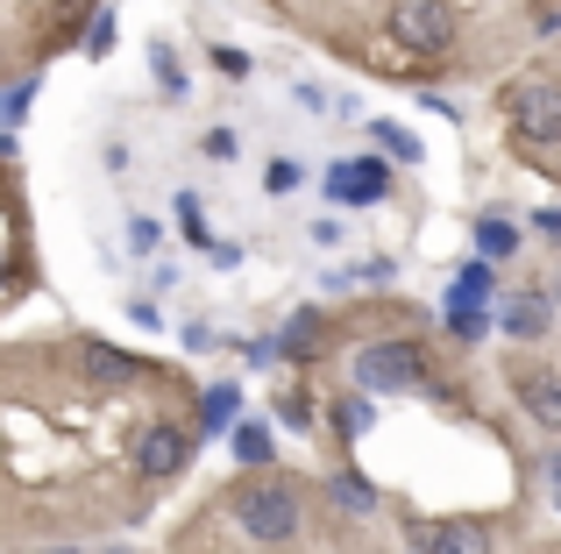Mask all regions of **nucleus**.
<instances>
[{"label": "nucleus", "mask_w": 561, "mask_h": 554, "mask_svg": "<svg viewBox=\"0 0 561 554\" xmlns=\"http://www.w3.org/2000/svg\"><path fill=\"white\" fill-rule=\"evenodd\" d=\"M426 554H491V533H483L477 519H462V527H440L434 541H426Z\"/></svg>", "instance_id": "obj_8"}, {"label": "nucleus", "mask_w": 561, "mask_h": 554, "mask_svg": "<svg viewBox=\"0 0 561 554\" xmlns=\"http://www.w3.org/2000/svg\"><path fill=\"white\" fill-rule=\"evenodd\" d=\"M234 455L263 470V462H271V434H263V427H242V434H234Z\"/></svg>", "instance_id": "obj_13"}, {"label": "nucleus", "mask_w": 561, "mask_h": 554, "mask_svg": "<svg viewBox=\"0 0 561 554\" xmlns=\"http://www.w3.org/2000/svg\"><path fill=\"white\" fill-rule=\"evenodd\" d=\"M554 299H561V277H554Z\"/></svg>", "instance_id": "obj_23"}, {"label": "nucleus", "mask_w": 561, "mask_h": 554, "mask_svg": "<svg viewBox=\"0 0 561 554\" xmlns=\"http://www.w3.org/2000/svg\"><path fill=\"white\" fill-rule=\"evenodd\" d=\"M356 377L370 391H405V384H420V377H426V356L412 342H377V348H363V356H356Z\"/></svg>", "instance_id": "obj_3"}, {"label": "nucleus", "mask_w": 561, "mask_h": 554, "mask_svg": "<svg viewBox=\"0 0 561 554\" xmlns=\"http://www.w3.org/2000/svg\"><path fill=\"white\" fill-rule=\"evenodd\" d=\"M299 185V164H271V193H291Z\"/></svg>", "instance_id": "obj_20"}, {"label": "nucleus", "mask_w": 561, "mask_h": 554, "mask_svg": "<svg viewBox=\"0 0 561 554\" xmlns=\"http://www.w3.org/2000/svg\"><path fill=\"white\" fill-rule=\"evenodd\" d=\"M228 405H234V391H228V384L206 391V427H220V419H228Z\"/></svg>", "instance_id": "obj_18"}, {"label": "nucleus", "mask_w": 561, "mask_h": 554, "mask_svg": "<svg viewBox=\"0 0 561 554\" xmlns=\"http://www.w3.org/2000/svg\"><path fill=\"white\" fill-rule=\"evenodd\" d=\"M505 327L519 334V342H534V334H548V305H540V299H512L505 305Z\"/></svg>", "instance_id": "obj_10"}, {"label": "nucleus", "mask_w": 561, "mask_h": 554, "mask_svg": "<svg viewBox=\"0 0 561 554\" xmlns=\"http://www.w3.org/2000/svg\"><path fill=\"white\" fill-rule=\"evenodd\" d=\"M448 320L455 334H483V305H448Z\"/></svg>", "instance_id": "obj_17"}, {"label": "nucleus", "mask_w": 561, "mask_h": 554, "mask_svg": "<svg viewBox=\"0 0 561 554\" xmlns=\"http://www.w3.org/2000/svg\"><path fill=\"white\" fill-rule=\"evenodd\" d=\"M540 228H554V235H561V213H540Z\"/></svg>", "instance_id": "obj_21"}, {"label": "nucleus", "mask_w": 561, "mask_h": 554, "mask_svg": "<svg viewBox=\"0 0 561 554\" xmlns=\"http://www.w3.org/2000/svg\"><path fill=\"white\" fill-rule=\"evenodd\" d=\"M234 527L263 547L291 541V533H299V498H291V484H242L234 490Z\"/></svg>", "instance_id": "obj_1"}, {"label": "nucleus", "mask_w": 561, "mask_h": 554, "mask_svg": "<svg viewBox=\"0 0 561 554\" xmlns=\"http://www.w3.org/2000/svg\"><path fill=\"white\" fill-rule=\"evenodd\" d=\"M214 65L228 71V79H242V71H249V57H242V50H214Z\"/></svg>", "instance_id": "obj_19"}, {"label": "nucleus", "mask_w": 561, "mask_h": 554, "mask_svg": "<svg viewBox=\"0 0 561 554\" xmlns=\"http://www.w3.org/2000/svg\"><path fill=\"white\" fill-rule=\"evenodd\" d=\"M548 470H554V498H561V455H554V462H548Z\"/></svg>", "instance_id": "obj_22"}, {"label": "nucleus", "mask_w": 561, "mask_h": 554, "mask_svg": "<svg viewBox=\"0 0 561 554\" xmlns=\"http://www.w3.org/2000/svg\"><path fill=\"white\" fill-rule=\"evenodd\" d=\"M334 505H356L363 512V505H377V490L363 484V476H334Z\"/></svg>", "instance_id": "obj_15"}, {"label": "nucleus", "mask_w": 561, "mask_h": 554, "mask_svg": "<svg viewBox=\"0 0 561 554\" xmlns=\"http://www.w3.org/2000/svg\"><path fill=\"white\" fill-rule=\"evenodd\" d=\"M85 370H93L100 384H128L142 362H136V356H122V348H107V342H93V348H85Z\"/></svg>", "instance_id": "obj_9"}, {"label": "nucleus", "mask_w": 561, "mask_h": 554, "mask_svg": "<svg viewBox=\"0 0 561 554\" xmlns=\"http://www.w3.org/2000/svg\"><path fill=\"white\" fill-rule=\"evenodd\" d=\"M519 405L540 419V427L561 434V377H554V370H526V377H519Z\"/></svg>", "instance_id": "obj_6"}, {"label": "nucleus", "mask_w": 561, "mask_h": 554, "mask_svg": "<svg viewBox=\"0 0 561 554\" xmlns=\"http://www.w3.org/2000/svg\"><path fill=\"white\" fill-rule=\"evenodd\" d=\"M483 291H491V270H483V264H469L462 277H455V305H477Z\"/></svg>", "instance_id": "obj_14"}, {"label": "nucleus", "mask_w": 561, "mask_h": 554, "mask_svg": "<svg viewBox=\"0 0 561 554\" xmlns=\"http://www.w3.org/2000/svg\"><path fill=\"white\" fill-rule=\"evenodd\" d=\"M377 142H383V150H405V164L420 157V142H412V136H405L398 122H377Z\"/></svg>", "instance_id": "obj_16"}, {"label": "nucleus", "mask_w": 561, "mask_h": 554, "mask_svg": "<svg viewBox=\"0 0 561 554\" xmlns=\"http://www.w3.org/2000/svg\"><path fill=\"white\" fill-rule=\"evenodd\" d=\"M477 250L497 264V256H512V250H519V228H505V221H483V228H477Z\"/></svg>", "instance_id": "obj_11"}, {"label": "nucleus", "mask_w": 561, "mask_h": 554, "mask_svg": "<svg viewBox=\"0 0 561 554\" xmlns=\"http://www.w3.org/2000/svg\"><path fill=\"white\" fill-rule=\"evenodd\" d=\"M505 114L526 142H561V85H548V79L519 85V93L505 100Z\"/></svg>", "instance_id": "obj_4"}, {"label": "nucleus", "mask_w": 561, "mask_h": 554, "mask_svg": "<svg viewBox=\"0 0 561 554\" xmlns=\"http://www.w3.org/2000/svg\"><path fill=\"white\" fill-rule=\"evenodd\" d=\"M455 28H462L455 0H398V14H391V36L405 50H448Z\"/></svg>", "instance_id": "obj_2"}, {"label": "nucleus", "mask_w": 561, "mask_h": 554, "mask_svg": "<svg viewBox=\"0 0 561 554\" xmlns=\"http://www.w3.org/2000/svg\"><path fill=\"white\" fill-rule=\"evenodd\" d=\"M136 462H142V476H171L185 462V434L179 427H150L142 448H136Z\"/></svg>", "instance_id": "obj_7"}, {"label": "nucleus", "mask_w": 561, "mask_h": 554, "mask_svg": "<svg viewBox=\"0 0 561 554\" xmlns=\"http://www.w3.org/2000/svg\"><path fill=\"white\" fill-rule=\"evenodd\" d=\"M334 427L342 434H370V399H342L334 405Z\"/></svg>", "instance_id": "obj_12"}, {"label": "nucleus", "mask_w": 561, "mask_h": 554, "mask_svg": "<svg viewBox=\"0 0 561 554\" xmlns=\"http://www.w3.org/2000/svg\"><path fill=\"white\" fill-rule=\"evenodd\" d=\"M328 193L348 199V207H370V199H383V164H377V157H363V164H334Z\"/></svg>", "instance_id": "obj_5"}]
</instances>
